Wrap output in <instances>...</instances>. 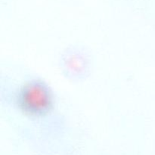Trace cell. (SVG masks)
<instances>
[{
  "label": "cell",
  "instance_id": "cell-1",
  "mask_svg": "<svg viewBox=\"0 0 155 155\" xmlns=\"http://www.w3.org/2000/svg\"><path fill=\"white\" fill-rule=\"evenodd\" d=\"M17 104L21 111L27 116L41 117L51 110L54 98L46 85L32 81L21 88L17 95Z\"/></svg>",
  "mask_w": 155,
  "mask_h": 155
}]
</instances>
